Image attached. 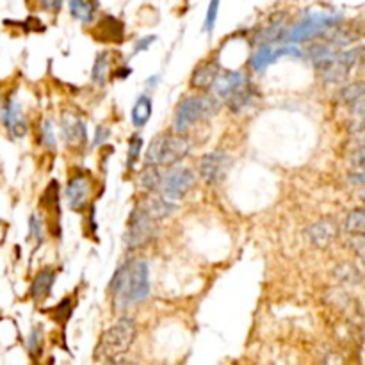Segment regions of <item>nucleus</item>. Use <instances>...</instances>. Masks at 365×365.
Masks as SVG:
<instances>
[{
    "label": "nucleus",
    "mask_w": 365,
    "mask_h": 365,
    "mask_svg": "<svg viewBox=\"0 0 365 365\" xmlns=\"http://www.w3.org/2000/svg\"><path fill=\"white\" fill-rule=\"evenodd\" d=\"M109 292L118 310L145 301L150 294L148 264L139 258H128L116 269L109 283Z\"/></svg>",
    "instance_id": "obj_1"
},
{
    "label": "nucleus",
    "mask_w": 365,
    "mask_h": 365,
    "mask_svg": "<svg viewBox=\"0 0 365 365\" xmlns=\"http://www.w3.org/2000/svg\"><path fill=\"white\" fill-rule=\"evenodd\" d=\"M191 152V143L182 132H162L150 143L145 153V164L172 166L179 164Z\"/></svg>",
    "instance_id": "obj_2"
},
{
    "label": "nucleus",
    "mask_w": 365,
    "mask_h": 365,
    "mask_svg": "<svg viewBox=\"0 0 365 365\" xmlns=\"http://www.w3.org/2000/svg\"><path fill=\"white\" fill-rule=\"evenodd\" d=\"M136 339V323L131 317H119L112 326H109L100 337L95 358L97 360L111 361L116 360L119 354L127 353Z\"/></svg>",
    "instance_id": "obj_3"
},
{
    "label": "nucleus",
    "mask_w": 365,
    "mask_h": 365,
    "mask_svg": "<svg viewBox=\"0 0 365 365\" xmlns=\"http://www.w3.org/2000/svg\"><path fill=\"white\" fill-rule=\"evenodd\" d=\"M221 111V102L214 95H193L184 98L175 112V131L186 132L200 121L214 118Z\"/></svg>",
    "instance_id": "obj_4"
},
{
    "label": "nucleus",
    "mask_w": 365,
    "mask_h": 365,
    "mask_svg": "<svg viewBox=\"0 0 365 365\" xmlns=\"http://www.w3.org/2000/svg\"><path fill=\"white\" fill-rule=\"evenodd\" d=\"M157 237V221L152 220L141 207H136L128 216L124 242L131 250H139Z\"/></svg>",
    "instance_id": "obj_5"
},
{
    "label": "nucleus",
    "mask_w": 365,
    "mask_h": 365,
    "mask_svg": "<svg viewBox=\"0 0 365 365\" xmlns=\"http://www.w3.org/2000/svg\"><path fill=\"white\" fill-rule=\"evenodd\" d=\"M194 186H196V175H194L193 169L182 168V166L173 168L172 166V169L160 179L159 193L168 200L175 201L186 196Z\"/></svg>",
    "instance_id": "obj_6"
},
{
    "label": "nucleus",
    "mask_w": 365,
    "mask_h": 365,
    "mask_svg": "<svg viewBox=\"0 0 365 365\" xmlns=\"http://www.w3.org/2000/svg\"><path fill=\"white\" fill-rule=\"evenodd\" d=\"M230 168V155H228L227 152H223V150H214V152L201 157L198 172H200L201 180H203L207 186H217V184H221L227 179Z\"/></svg>",
    "instance_id": "obj_7"
},
{
    "label": "nucleus",
    "mask_w": 365,
    "mask_h": 365,
    "mask_svg": "<svg viewBox=\"0 0 365 365\" xmlns=\"http://www.w3.org/2000/svg\"><path fill=\"white\" fill-rule=\"evenodd\" d=\"M61 136L66 146L73 150H80L88 141V132L84 119L77 112L64 111L61 118Z\"/></svg>",
    "instance_id": "obj_8"
},
{
    "label": "nucleus",
    "mask_w": 365,
    "mask_h": 365,
    "mask_svg": "<svg viewBox=\"0 0 365 365\" xmlns=\"http://www.w3.org/2000/svg\"><path fill=\"white\" fill-rule=\"evenodd\" d=\"M91 194V182L88 176H84L83 173L73 175L66 184V198L68 203H70V209H73L75 213H80V210L86 209L88 201H90Z\"/></svg>",
    "instance_id": "obj_9"
},
{
    "label": "nucleus",
    "mask_w": 365,
    "mask_h": 365,
    "mask_svg": "<svg viewBox=\"0 0 365 365\" xmlns=\"http://www.w3.org/2000/svg\"><path fill=\"white\" fill-rule=\"evenodd\" d=\"M0 119L4 121L9 136L15 139L23 138L27 134V121L23 118V112L20 109V104L15 100H9L0 109Z\"/></svg>",
    "instance_id": "obj_10"
},
{
    "label": "nucleus",
    "mask_w": 365,
    "mask_h": 365,
    "mask_svg": "<svg viewBox=\"0 0 365 365\" xmlns=\"http://www.w3.org/2000/svg\"><path fill=\"white\" fill-rule=\"evenodd\" d=\"M138 207H141V209L155 221L166 220V217H169L176 210L175 201L168 200V198H164L162 194H155V193L143 198V200L138 203Z\"/></svg>",
    "instance_id": "obj_11"
},
{
    "label": "nucleus",
    "mask_w": 365,
    "mask_h": 365,
    "mask_svg": "<svg viewBox=\"0 0 365 365\" xmlns=\"http://www.w3.org/2000/svg\"><path fill=\"white\" fill-rule=\"evenodd\" d=\"M283 56H299V50L294 49V47H285V49L275 50L273 49V43H264L251 57V68L255 71H262Z\"/></svg>",
    "instance_id": "obj_12"
},
{
    "label": "nucleus",
    "mask_w": 365,
    "mask_h": 365,
    "mask_svg": "<svg viewBox=\"0 0 365 365\" xmlns=\"http://www.w3.org/2000/svg\"><path fill=\"white\" fill-rule=\"evenodd\" d=\"M337 234H339V227H337L335 221L330 220V217L317 221V223H313L312 227L306 230V235H309V239L317 248L330 246V244L335 241Z\"/></svg>",
    "instance_id": "obj_13"
},
{
    "label": "nucleus",
    "mask_w": 365,
    "mask_h": 365,
    "mask_svg": "<svg viewBox=\"0 0 365 365\" xmlns=\"http://www.w3.org/2000/svg\"><path fill=\"white\" fill-rule=\"evenodd\" d=\"M217 73H220V63L216 59L203 61L196 66V70L191 75V88L194 90H210L214 86Z\"/></svg>",
    "instance_id": "obj_14"
},
{
    "label": "nucleus",
    "mask_w": 365,
    "mask_h": 365,
    "mask_svg": "<svg viewBox=\"0 0 365 365\" xmlns=\"http://www.w3.org/2000/svg\"><path fill=\"white\" fill-rule=\"evenodd\" d=\"M248 77L242 71H234V70H227L223 73H217L216 80H214V91H216L217 98L221 100H227L239 86L246 83Z\"/></svg>",
    "instance_id": "obj_15"
},
{
    "label": "nucleus",
    "mask_w": 365,
    "mask_h": 365,
    "mask_svg": "<svg viewBox=\"0 0 365 365\" xmlns=\"http://www.w3.org/2000/svg\"><path fill=\"white\" fill-rule=\"evenodd\" d=\"M125 36V27L124 23L116 20L114 16L105 15L104 18L98 22L97 32H95V40L98 42H116L119 43Z\"/></svg>",
    "instance_id": "obj_16"
},
{
    "label": "nucleus",
    "mask_w": 365,
    "mask_h": 365,
    "mask_svg": "<svg viewBox=\"0 0 365 365\" xmlns=\"http://www.w3.org/2000/svg\"><path fill=\"white\" fill-rule=\"evenodd\" d=\"M54 283H56V273L52 269H43L34 276L30 283V298L36 303H43L52 292Z\"/></svg>",
    "instance_id": "obj_17"
},
{
    "label": "nucleus",
    "mask_w": 365,
    "mask_h": 365,
    "mask_svg": "<svg viewBox=\"0 0 365 365\" xmlns=\"http://www.w3.org/2000/svg\"><path fill=\"white\" fill-rule=\"evenodd\" d=\"M337 98L342 105L347 107H357V105L364 104L365 102V80H357V83H351L347 86H344L342 90L337 93Z\"/></svg>",
    "instance_id": "obj_18"
},
{
    "label": "nucleus",
    "mask_w": 365,
    "mask_h": 365,
    "mask_svg": "<svg viewBox=\"0 0 365 365\" xmlns=\"http://www.w3.org/2000/svg\"><path fill=\"white\" fill-rule=\"evenodd\" d=\"M97 9L98 0H70V15L78 22H93Z\"/></svg>",
    "instance_id": "obj_19"
},
{
    "label": "nucleus",
    "mask_w": 365,
    "mask_h": 365,
    "mask_svg": "<svg viewBox=\"0 0 365 365\" xmlns=\"http://www.w3.org/2000/svg\"><path fill=\"white\" fill-rule=\"evenodd\" d=\"M283 34H285V16H280L278 20H273V22L268 23L264 29L258 30L255 40L264 45V43L278 42L280 37H283Z\"/></svg>",
    "instance_id": "obj_20"
},
{
    "label": "nucleus",
    "mask_w": 365,
    "mask_h": 365,
    "mask_svg": "<svg viewBox=\"0 0 365 365\" xmlns=\"http://www.w3.org/2000/svg\"><path fill=\"white\" fill-rule=\"evenodd\" d=\"M150 118H152V100L146 95H141L132 109V121H134L136 127L141 128L148 124Z\"/></svg>",
    "instance_id": "obj_21"
},
{
    "label": "nucleus",
    "mask_w": 365,
    "mask_h": 365,
    "mask_svg": "<svg viewBox=\"0 0 365 365\" xmlns=\"http://www.w3.org/2000/svg\"><path fill=\"white\" fill-rule=\"evenodd\" d=\"M109 70H111V54L109 52H100L95 59L93 71H91V78L93 83L98 84V86H104L107 83Z\"/></svg>",
    "instance_id": "obj_22"
},
{
    "label": "nucleus",
    "mask_w": 365,
    "mask_h": 365,
    "mask_svg": "<svg viewBox=\"0 0 365 365\" xmlns=\"http://www.w3.org/2000/svg\"><path fill=\"white\" fill-rule=\"evenodd\" d=\"M160 179H162V173H160L159 166L146 164L143 168L141 176H139V184H141L143 189L150 191V193H157L160 187Z\"/></svg>",
    "instance_id": "obj_23"
},
{
    "label": "nucleus",
    "mask_w": 365,
    "mask_h": 365,
    "mask_svg": "<svg viewBox=\"0 0 365 365\" xmlns=\"http://www.w3.org/2000/svg\"><path fill=\"white\" fill-rule=\"evenodd\" d=\"M344 228H346V232L349 235H365V210L357 209L353 213H349V216L346 217V223H344Z\"/></svg>",
    "instance_id": "obj_24"
},
{
    "label": "nucleus",
    "mask_w": 365,
    "mask_h": 365,
    "mask_svg": "<svg viewBox=\"0 0 365 365\" xmlns=\"http://www.w3.org/2000/svg\"><path fill=\"white\" fill-rule=\"evenodd\" d=\"M141 148H143V139L141 136L134 134L131 139H128V152H127V169L136 168V164L139 162V155H141Z\"/></svg>",
    "instance_id": "obj_25"
},
{
    "label": "nucleus",
    "mask_w": 365,
    "mask_h": 365,
    "mask_svg": "<svg viewBox=\"0 0 365 365\" xmlns=\"http://www.w3.org/2000/svg\"><path fill=\"white\" fill-rule=\"evenodd\" d=\"M71 306H73V301H71L70 298H64L63 301H61L59 305H57L56 309H54L52 317L57 321V323L64 324L68 319H70V316H71Z\"/></svg>",
    "instance_id": "obj_26"
},
{
    "label": "nucleus",
    "mask_w": 365,
    "mask_h": 365,
    "mask_svg": "<svg viewBox=\"0 0 365 365\" xmlns=\"http://www.w3.org/2000/svg\"><path fill=\"white\" fill-rule=\"evenodd\" d=\"M217 11H220V0H210L209 9H207V16H205V25H203V30L209 34H213L214 25H216L217 20Z\"/></svg>",
    "instance_id": "obj_27"
},
{
    "label": "nucleus",
    "mask_w": 365,
    "mask_h": 365,
    "mask_svg": "<svg viewBox=\"0 0 365 365\" xmlns=\"http://www.w3.org/2000/svg\"><path fill=\"white\" fill-rule=\"evenodd\" d=\"M29 230H30V237L36 241V244H42L43 242V221L42 217L32 214L29 220Z\"/></svg>",
    "instance_id": "obj_28"
},
{
    "label": "nucleus",
    "mask_w": 365,
    "mask_h": 365,
    "mask_svg": "<svg viewBox=\"0 0 365 365\" xmlns=\"http://www.w3.org/2000/svg\"><path fill=\"white\" fill-rule=\"evenodd\" d=\"M27 347H29L30 357L42 354V330L34 328L32 332H30L29 340H27Z\"/></svg>",
    "instance_id": "obj_29"
},
{
    "label": "nucleus",
    "mask_w": 365,
    "mask_h": 365,
    "mask_svg": "<svg viewBox=\"0 0 365 365\" xmlns=\"http://www.w3.org/2000/svg\"><path fill=\"white\" fill-rule=\"evenodd\" d=\"M353 112L354 118L353 121H351V128H353L354 132H365V102L357 105V107H353Z\"/></svg>",
    "instance_id": "obj_30"
},
{
    "label": "nucleus",
    "mask_w": 365,
    "mask_h": 365,
    "mask_svg": "<svg viewBox=\"0 0 365 365\" xmlns=\"http://www.w3.org/2000/svg\"><path fill=\"white\" fill-rule=\"evenodd\" d=\"M349 244L354 251H357L358 257L361 258V262L365 264V235L360 234H353L349 237Z\"/></svg>",
    "instance_id": "obj_31"
},
{
    "label": "nucleus",
    "mask_w": 365,
    "mask_h": 365,
    "mask_svg": "<svg viewBox=\"0 0 365 365\" xmlns=\"http://www.w3.org/2000/svg\"><path fill=\"white\" fill-rule=\"evenodd\" d=\"M40 134H42L43 145L50 146V148H54V146H56V134H54V127H52V124H50V121H43L42 132H40Z\"/></svg>",
    "instance_id": "obj_32"
},
{
    "label": "nucleus",
    "mask_w": 365,
    "mask_h": 365,
    "mask_svg": "<svg viewBox=\"0 0 365 365\" xmlns=\"http://www.w3.org/2000/svg\"><path fill=\"white\" fill-rule=\"evenodd\" d=\"M351 164H353V168L365 172V146H358L354 150L353 155H351Z\"/></svg>",
    "instance_id": "obj_33"
},
{
    "label": "nucleus",
    "mask_w": 365,
    "mask_h": 365,
    "mask_svg": "<svg viewBox=\"0 0 365 365\" xmlns=\"http://www.w3.org/2000/svg\"><path fill=\"white\" fill-rule=\"evenodd\" d=\"M111 138V128L105 127V125H98L97 132H95V139H93V145L95 146H100L104 145L107 139Z\"/></svg>",
    "instance_id": "obj_34"
},
{
    "label": "nucleus",
    "mask_w": 365,
    "mask_h": 365,
    "mask_svg": "<svg viewBox=\"0 0 365 365\" xmlns=\"http://www.w3.org/2000/svg\"><path fill=\"white\" fill-rule=\"evenodd\" d=\"M40 4H42V8L45 9V11L59 13L64 4V0H40Z\"/></svg>",
    "instance_id": "obj_35"
},
{
    "label": "nucleus",
    "mask_w": 365,
    "mask_h": 365,
    "mask_svg": "<svg viewBox=\"0 0 365 365\" xmlns=\"http://www.w3.org/2000/svg\"><path fill=\"white\" fill-rule=\"evenodd\" d=\"M155 42V36H146V37H141L138 43H136V49H134V54H139V52H145L146 49H148L152 43Z\"/></svg>",
    "instance_id": "obj_36"
},
{
    "label": "nucleus",
    "mask_w": 365,
    "mask_h": 365,
    "mask_svg": "<svg viewBox=\"0 0 365 365\" xmlns=\"http://www.w3.org/2000/svg\"><path fill=\"white\" fill-rule=\"evenodd\" d=\"M351 180H353L354 184H361V186H365V172L357 173V175L351 176Z\"/></svg>",
    "instance_id": "obj_37"
},
{
    "label": "nucleus",
    "mask_w": 365,
    "mask_h": 365,
    "mask_svg": "<svg viewBox=\"0 0 365 365\" xmlns=\"http://www.w3.org/2000/svg\"><path fill=\"white\" fill-rule=\"evenodd\" d=\"M358 63H360V71L365 75V52L361 54L360 59H358Z\"/></svg>",
    "instance_id": "obj_38"
},
{
    "label": "nucleus",
    "mask_w": 365,
    "mask_h": 365,
    "mask_svg": "<svg viewBox=\"0 0 365 365\" xmlns=\"http://www.w3.org/2000/svg\"><path fill=\"white\" fill-rule=\"evenodd\" d=\"M357 143H358V146H365V132L357 139Z\"/></svg>",
    "instance_id": "obj_39"
}]
</instances>
